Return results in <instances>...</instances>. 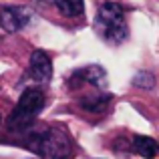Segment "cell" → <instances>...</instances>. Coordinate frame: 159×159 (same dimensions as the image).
Masks as SVG:
<instances>
[{
  "label": "cell",
  "mask_w": 159,
  "mask_h": 159,
  "mask_svg": "<svg viewBox=\"0 0 159 159\" xmlns=\"http://www.w3.org/2000/svg\"><path fill=\"white\" fill-rule=\"evenodd\" d=\"M28 73L36 83H48L52 77V62L44 51H34L28 61Z\"/></svg>",
  "instance_id": "5"
},
{
  "label": "cell",
  "mask_w": 159,
  "mask_h": 159,
  "mask_svg": "<svg viewBox=\"0 0 159 159\" xmlns=\"http://www.w3.org/2000/svg\"><path fill=\"white\" fill-rule=\"evenodd\" d=\"M44 103H47V99H44V93L40 89H26L20 95L14 111L10 113V117L6 121L8 131H14V133L26 131L32 125V121L40 115Z\"/></svg>",
  "instance_id": "3"
},
{
  "label": "cell",
  "mask_w": 159,
  "mask_h": 159,
  "mask_svg": "<svg viewBox=\"0 0 159 159\" xmlns=\"http://www.w3.org/2000/svg\"><path fill=\"white\" fill-rule=\"evenodd\" d=\"M81 83H89V85H95V87H105L107 85V73L103 66L99 65H91V66H85L81 69L79 73L73 75V81H70V87H77Z\"/></svg>",
  "instance_id": "6"
},
{
  "label": "cell",
  "mask_w": 159,
  "mask_h": 159,
  "mask_svg": "<svg viewBox=\"0 0 159 159\" xmlns=\"http://www.w3.org/2000/svg\"><path fill=\"white\" fill-rule=\"evenodd\" d=\"M109 103H111V95H87V97L81 99V107L91 113L105 111Z\"/></svg>",
  "instance_id": "7"
},
{
  "label": "cell",
  "mask_w": 159,
  "mask_h": 159,
  "mask_svg": "<svg viewBox=\"0 0 159 159\" xmlns=\"http://www.w3.org/2000/svg\"><path fill=\"white\" fill-rule=\"evenodd\" d=\"M95 32L105 40L107 44L125 43L127 39V22H125V10L117 2H105L99 8V14L95 18Z\"/></svg>",
  "instance_id": "1"
},
{
  "label": "cell",
  "mask_w": 159,
  "mask_h": 159,
  "mask_svg": "<svg viewBox=\"0 0 159 159\" xmlns=\"http://www.w3.org/2000/svg\"><path fill=\"white\" fill-rule=\"evenodd\" d=\"M32 10L28 6H4L0 8V26L6 32H18L30 22Z\"/></svg>",
  "instance_id": "4"
},
{
  "label": "cell",
  "mask_w": 159,
  "mask_h": 159,
  "mask_svg": "<svg viewBox=\"0 0 159 159\" xmlns=\"http://www.w3.org/2000/svg\"><path fill=\"white\" fill-rule=\"evenodd\" d=\"M57 4V8L61 10V14L75 18V16H81L85 12V0H52Z\"/></svg>",
  "instance_id": "9"
},
{
  "label": "cell",
  "mask_w": 159,
  "mask_h": 159,
  "mask_svg": "<svg viewBox=\"0 0 159 159\" xmlns=\"http://www.w3.org/2000/svg\"><path fill=\"white\" fill-rule=\"evenodd\" d=\"M28 149L32 153L47 159H61L70 153V141L66 133L58 127H44L32 131L26 139Z\"/></svg>",
  "instance_id": "2"
},
{
  "label": "cell",
  "mask_w": 159,
  "mask_h": 159,
  "mask_svg": "<svg viewBox=\"0 0 159 159\" xmlns=\"http://www.w3.org/2000/svg\"><path fill=\"white\" fill-rule=\"evenodd\" d=\"M133 149H135V153H139L143 157H155L157 155V143L151 137L135 135L133 137Z\"/></svg>",
  "instance_id": "8"
}]
</instances>
